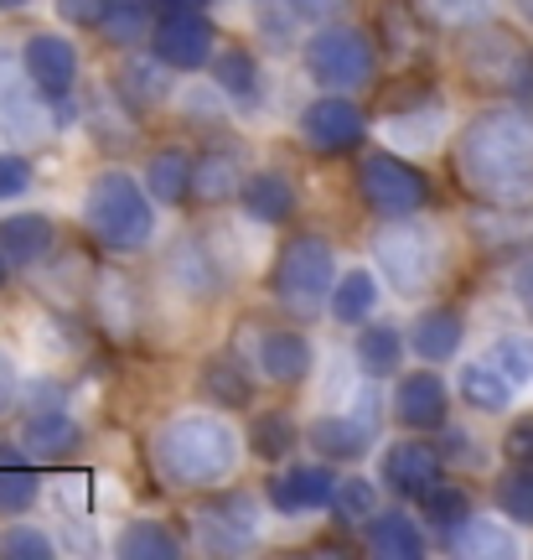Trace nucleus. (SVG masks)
Segmentation results:
<instances>
[{
	"label": "nucleus",
	"instance_id": "nucleus-33",
	"mask_svg": "<svg viewBox=\"0 0 533 560\" xmlns=\"http://www.w3.org/2000/svg\"><path fill=\"white\" fill-rule=\"evenodd\" d=\"M254 369H249V363L238 359L234 348H228V353H213V359L202 363V395H208V400L217 405V410H244V405L254 400Z\"/></svg>",
	"mask_w": 533,
	"mask_h": 560
},
{
	"label": "nucleus",
	"instance_id": "nucleus-40",
	"mask_svg": "<svg viewBox=\"0 0 533 560\" xmlns=\"http://www.w3.org/2000/svg\"><path fill=\"white\" fill-rule=\"evenodd\" d=\"M419 520H425V529L440 540V535H451L461 520H472V493L455 488V482H435L430 493L419 499Z\"/></svg>",
	"mask_w": 533,
	"mask_h": 560
},
{
	"label": "nucleus",
	"instance_id": "nucleus-49",
	"mask_svg": "<svg viewBox=\"0 0 533 560\" xmlns=\"http://www.w3.org/2000/svg\"><path fill=\"white\" fill-rule=\"evenodd\" d=\"M508 296H513V306L533 322V249L508 265Z\"/></svg>",
	"mask_w": 533,
	"mask_h": 560
},
{
	"label": "nucleus",
	"instance_id": "nucleus-17",
	"mask_svg": "<svg viewBox=\"0 0 533 560\" xmlns=\"http://www.w3.org/2000/svg\"><path fill=\"white\" fill-rule=\"evenodd\" d=\"M440 478H446V457H440V446H430V441L419 436V431H415V436L389 441V446H383L378 482H383L394 499L419 503Z\"/></svg>",
	"mask_w": 533,
	"mask_h": 560
},
{
	"label": "nucleus",
	"instance_id": "nucleus-14",
	"mask_svg": "<svg viewBox=\"0 0 533 560\" xmlns=\"http://www.w3.org/2000/svg\"><path fill=\"white\" fill-rule=\"evenodd\" d=\"M161 280H166V291L181 301V306H213L217 296H223V265H217V255L208 249L202 240H192V234H181V240H171L166 249H161Z\"/></svg>",
	"mask_w": 533,
	"mask_h": 560
},
{
	"label": "nucleus",
	"instance_id": "nucleus-51",
	"mask_svg": "<svg viewBox=\"0 0 533 560\" xmlns=\"http://www.w3.org/2000/svg\"><path fill=\"white\" fill-rule=\"evenodd\" d=\"M52 5H58V21H62V26H79V32H99L104 5H109V0H52Z\"/></svg>",
	"mask_w": 533,
	"mask_h": 560
},
{
	"label": "nucleus",
	"instance_id": "nucleus-8",
	"mask_svg": "<svg viewBox=\"0 0 533 560\" xmlns=\"http://www.w3.org/2000/svg\"><path fill=\"white\" fill-rule=\"evenodd\" d=\"M357 202L383 219H410V213H430L435 187L430 177L404 161V151H368L357 161Z\"/></svg>",
	"mask_w": 533,
	"mask_h": 560
},
{
	"label": "nucleus",
	"instance_id": "nucleus-25",
	"mask_svg": "<svg viewBox=\"0 0 533 560\" xmlns=\"http://www.w3.org/2000/svg\"><path fill=\"white\" fill-rule=\"evenodd\" d=\"M455 395H461V405L476 410V416H508L518 400V384L482 353V359L455 363Z\"/></svg>",
	"mask_w": 533,
	"mask_h": 560
},
{
	"label": "nucleus",
	"instance_id": "nucleus-7",
	"mask_svg": "<svg viewBox=\"0 0 533 560\" xmlns=\"http://www.w3.org/2000/svg\"><path fill=\"white\" fill-rule=\"evenodd\" d=\"M383 436V389L368 380L347 405H321V416L306 420V446L327 462H363Z\"/></svg>",
	"mask_w": 533,
	"mask_h": 560
},
{
	"label": "nucleus",
	"instance_id": "nucleus-3",
	"mask_svg": "<svg viewBox=\"0 0 533 560\" xmlns=\"http://www.w3.org/2000/svg\"><path fill=\"white\" fill-rule=\"evenodd\" d=\"M156 208L151 187L119 166H104L83 187V234L99 244L109 260H140L156 244Z\"/></svg>",
	"mask_w": 533,
	"mask_h": 560
},
{
	"label": "nucleus",
	"instance_id": "nucleus-15",
	"mask_svg": "<svg viewBox=\"0 0 533 560\" xmlns=\"http://www.w3.org/2000/svg\"><path fill=\"white\" fill-rule=\"evenodd\" d=\"M145 47H151L171 73H198L217 52V26L202 16V11H166Z\"/></svg>",
	"mask_w": 533,
	"mask_h": 560
},
{
	"label": "nucleus",
	"instance_id": "nucleus-44",
	"mask_svg": "<svg viewBox=\"0 0 533 560\" xmlns=\"http://www.w3.org/2000/svg\"><path fill=\"white\" fill-rule=\"evenodd\" d=\"M254 32L264 37V47L270 52H296L300 47V16L291 11V5H264L259 0V21H254Z\"/></svg>",
	"mask_w": 533,
	"mask_h": 560
},
{
	"label": "nucleus",
	"instance_id": "nucleus-30",
	"mask_svg": "<svg viewBox=\"0 0 533 560\" xmlns=\"http://www.w3.org/2000/svg\"><path fill=\"white\" fill-rule=\"evenodd\" d=\"M192 177H198V156L187 145H161V151H151L140 182L151 187V198L161 208H181V202L192 198Z\"/></svg>",
	"mask_w": 533,
	"mask_h": 560
},
{
	"label": "nucleus",
	"instance_id": "nucleus-46",
	"mask_svg": "<svg viewBox=\"0 0 533 560\" xmlns=\"http://www.w3.org/2000/svg\"><path fill=\"white\" fill-rule=\"evenodd\" d=\"M435 446H440L446 467H482V441H476L472 431H466V425H451V420H446V425H440V441H435Z\"/></svg>",
	"mask_w": 533,
	"mask_h": 560
},
{
	"label": "nucleus",
	"instance_id": "nucleus-38",
	"mask_svg": "<svg viewBox=\"0 0 533 560\" xmlns=\"http://www.w3.org/2000/svg\"><path fill=\"white\" fill-rule=\"evenodd\" d=\"M21 457H26L21 441L11 446V457H0V520H21L42 503V472L26 467Z\"/></svg>",
	"mask_w": 533,
	"mask_h": 560
},
{
	"label": "nucleus",
	"instance_id": "nucleus-19",
	"mask_svg": "<svg viewBox=\"0 0 533 560\" xmlns=\"http://www.w3.org/2000/svg\"><path fill=\"white\" fill-rule=\"evenodd\" d=\"M16 441L32 462L52 467V462H68L73 452H83V425L68 405H32L26 420H21Z\"/></svg>",
	"mask_w": 533,
	"mask_h": 560
},
{
	"label": "nucleus",
	"instance_id": "nucleus-39",
	"mask_svg": "<svg viewBox=\"0 0 533 560\" xmlns=\"http://www.w3.org/2000/svg\"><path fill=\"white\" fill-rule=\"evenodd\" d=\"M410 5L419 21H435L446 32H482L502 11V0H410Z\"/></svg>",
	"mask_w": 533,
	"mask_h": 560
},
{
	"label": "nucleus",
	"instance_id": "nucleus-27",
	"mask_svg": "<svg viewBox=\"0 0 533 560\" xmlns=\"http://www.w3.org/2000/svg\"><path fill=\"white\" fill-rule=\"evenodd\" d=\"M115 89H119V100H125V115H145V109H156V104H166L177 94V73L156 52L151 58H125Z\"/></svg>",
	"mask_w": 533,
	"mask_h": 560
},
{
	"label": "nucleus",
	"instance_id": "nucleus-6",
	"mask_svg": "<svg viewBox=\"0 0 533 560\" xmlns=\"http://www.w3.org/2000/svg\"><path fill=\"white\" fill-rule=\"evenodd\" d=\"M332 285H336V249L327 234L300 229V234H291V240L280 244L275 270H270V291H275V301L291 317L306 322V317H317V312H327Z\"/></svg>",
	"mask_w": 533,
	"mask_h": 560
},
{
	"label": "nucleus",
	"instance_id": "nucleus-56",
	"mask_svg": "<svg viewBox=\"0 0 533 560\" xmlns=\"http://www.w3.org/2000/svg\"><path fill=\"white\" fill-rule=\"evenodd\" d=\"M26 5H37V0H0V16H16V11H26Z\"/></svg>",
	"mask_w": 533,
	"mask_h": 560
},
{
	"label": "nucleus",
	"instance_id": "nucleus-20",
	"mask_svg": "<svg viewBox=\"0 0 533 560\" xmlns=\"http://www.w3.org/2000/svg\"><path fill=\"white\" fill-rule=\"evenodd\" d=\"M238 208H244V219L259 223V229H285V223L296 219L300 208V187L280 166H254L244 187H238Z\"/></svg>",
	"mask_w": 533,
	"mask_h": 560
},
{
	"label": "nucleus",
	"instance_id": "nucleus-42",
	"mask_svg": "<svg viewBox=\"0 0 533 560\" xmlns=\"http://www.w3.org/2000/svg\"><path fill=\"white\" fill-rule=\"evenodd\" d=\"M58 556V540L52 529H37V524L11 520L0 529V560H52Z\"/></svg>",
	"mask_w": 533,
	"mask_h": 560
},
{
	"label": "nucleus",
	"instance_id": "nucleus-24",
	"mask_svg": "<svg viewBox=\"0 0 533 560\" xmlns=\"http://www.w3.org/2000/svg\"><path fill=\"white\" fill-rule=\"evenodd\" d=\"M0 249L16 270H32L62 249V229L52 213H11V219H0Z\"/></svg>",
	"mask_w": 533,
	"mask_h": 560
},
{
	"label": "nucleus",
	"instance_id": "nucleus-55",
	"mask_svg": "<svg viewBox=\"0 0 533 560\" xmlns=\"http://www.w3.org/2000/svg\"><path fill=\"white\" fill-rule=\"evenodd\" d=\"M156 5H161V16H166V11H202L208 0H156Z\"/></svg>",
	"mask_w": 533,
	"mask_h": 560
},
{
	"label": "nucleus",
	"instance_id": "nucleus-4",
	"mask_svg": "<svg viewBox=\"0 0 533 560\" xmlns=\"http://www.w3.org/2000/svg\"><path fill=\"white\" fill-rule=\"evenodd\" d=\"M368 255H374V270L383 276V285L394 296L415 301L430 296L435 285L446 280V265H451V234L446 223L430 219V213H410V219H383L368 240Z\"/></svg>",
	"mask_w": 533,
	"mask_h": 560
},
{
	"label": "nucleus",
	"instance_id": "nucleus-54",
	"mask_svg": "<svg viewBox=\"0 0 533 560\" xmlns=\"http://www.w3.org/2000/svg\"><path fill=\"white\" fill-rule=\"evenodd\" d=\"M58 482H62V488H68L62 499L73 503V509H83V488H88V482H94V478H88V472H79V478H58Z\"/></svg>",
	"mask_w": 533,
	"mask_h": 560
},
{
	"label": "nucleus",
	"instance_id": "nucleus-48",
	"mask_svg": "<svg viewBox=\"0 0 533 560\" xmlns=\"http://www.w3.org/2000/svg\"><path fill=\"white\" fill-rule=\"evenodd\" d=\"M26 192H32V161L21 156V151H5L0 156V202L26 198Z\"/></svg>",
	"mask_w": 533,
	"mask_h": 560
},
{
	"label": "nucleus",
	"instance_id": "nucleus-29",
	"mask_svg": "<svg viewBox=\"0 0 533 560\" xmlns=\"http://www.w3.org/2000/svg\"><path fill=\"white\" fill-rule=\"evenodd\" d=\"M440 550L446 556H466V560H502V556H518V540L513 529L502 520H487V514H472V520H461L451 535H440Z\"/></svg>",
	"mask_w": 533,
	"mask_h": 560
},
{
	"label": "nucleus",
	"instance_id": "nucleus-47",
	"mask_svg": "<svg viewBox=\"0 0 533 560\" xmlns=\"http://www.w3.org/2000/svg\"><path fill=\"white\" fill-rule=\"evenodd\" d=\"M502 94L513 104H523V109H533V52L518 47V58L508 62V73H502Z\"/></svg>",
	"mask_w": 533,
	"mask_h": 560
},
{
	"label": "nucleus",
	"instance_id": "nucleus-23",
	"mask_svg": "<svg viewBox=\"0 0 533 560\" xmlns=\"http://www.w3.org/2000/svg\"><path fill=\"white\" fill-rule=\"evenodd\" d=\"M88 306H94V322L115 342H130L140 332V291L130 285L125 270H99L88 280Z\"/></svg>",
	"mask_w": 533,
	"mask_h": 560
},
{
	"label": "nucleus",
	"instance_id": "nucleus-57",
	"mask_svg": "<svg viewBox=\"0 0 533 560\" xmlns=\"http://www.w3.org/2000/svg\"><path fill=\"white\" fill-rule=\"evenodd\" d=\"M513 11H518V16H523V21H529V26H533V0H513Z\"/></svg>",
	"mask_w": 533,
	"mask_h": 560
},
{
	"label": "nucleus",
	"instance_id": "nucleus-18",
	"mask_svg": "<svg viewBox=\"0 0 533 560\" xmlns=\"http://www.w3.org/2000/svg\"><path fill=\"white\" fill-rule=\"evenodd\" d=\"M389 416L404 425V431H440L446 420H451V389L446 380L435 374V363L415 369V374H404L394 384V395H389Z\"/></svg>",
	"mask_w": 533,
	"mask_h": 560
},
{
	"label": "nucleus",
	"instance_id": "nucleus-10",
	"mask_svg": "<svg viewBox=\"0 0 533 560\" xmlns=\"http://www.w3.org/2000/svg\"><path fill=\"white\" fill-rule=\"evenodd\" d=\"M234 353L275 389H296V384L317 374V348L300 327H254V322H244Z\"/></svg>",
	"mask_w": 533,
	"mask_h": 560
},
{
	"label": "nucleus",
	"instance_id": "nucleus-11",
	"mask_svg": "<svg viewBox=\"0 0 533 560\" xmlns=\"http://www.w3.org/2000/svg\"><path fill=\"white\" fill-rule=\"evenodd\" d=\"M52 130H58L52 104L42 100V89L26 79L21 47L11 52V42H0V136L16 140V145H37Z\"/></svg>",
	"mask_w": 533,
	"mask_h": 560
},
{
	"label": "nucleus",
	"instance_id": "nucleus-22",
	"mask_svg": "<svg viewBox=\"0 0 533 560\" xmlns=\"http://www.w3.org/2000/svg\"><path fill=\"white\" fill-rule=\"evenodd\" d=\"M461 342H466V317H461V306H451V301L419 306L415 322H410V353L419 363H435V369L455 363Z\"/></svg>",
	"mask_w": 533,
	"mask_h": 560
},
{
	"label": "nucleus",
	"instance_id": "nucleus-35",
	"mask_svg": "<svg viewBox=\"0 0 533 560\" xmlns=\"http://www.w3.org/2000/svg\"><path fill=\"white\" fill-rule=\"evenodd\" d=\"M181 550H187V540L166 520H130L115 535V556L125 560H177Z\"/></svg>",
	"mask_w": 533,
	"mask_h": 560
},
{
	"label": "nucleus",
	"instance_id": "nucleus-58",
	"mask_svg": "<svg viewBox=\"0 0 533 560\" xmlns=\"http://www.w3.org/2000/svg\"><path fill=\"white\" fill-rule=\"evenodd\" d=\"M11 270H16V265L5 260V249H0V285H5V280H11Z\"/></svg>",
	"mask_w": 533,
	"mask_h": 560
},
{
	"label": "nucleus",
	"instance_id": "nucleus-9",
	"mask_svg": "<svg viewBox=\"0 0 533 560\" xmlns=\"http://www.w3.org/2000/svg\"><path fill=\"white\" fill-rule=\"evenodd\" d=\"M264 509L259 493H208L187 514V535L202 556H249L264 540Z\"/></svg>",
	"mask_w": 533,
	"mask_h": 560
},
{
	"label": "nucleus",
	"instance_id": "nucleus-32",
	"mask_svg": "<svg viewBox=\"0 0 533 560\" xmlns=\"http://www.w3.org/2000/svg\"><path fill=\"white\" fill-rule=\"evenodd\" d=\"M378 270H363V265H353V270H342L332 285V301H327V317L336 322V327H363V322L378 312V296H383V285H378Z\"/></svg>",
	"mask_w": 533,
	"mask_h": 560
},
{
	"label": "nucleus",
	"instance_id": "nucleus-31",
	"mask_svg": "<svg viewBox=\"0 0 533 560\" xmlns=\"http://www.w3.org/2000/svg\"><path fill=\"white\" fill-rule=\"evenodd\" d=\"M446 130V104L440 100H419L415 109H394V115H383V140L404 151V156H419V151H430L435 140Z\"/></svg>",
	"mask_w": 533,
	"mask_h": 560
},
{
	"label": "nucleus",
	"instance_id": "nucleus-5",
	"mask_svg": "<svg viewBox=\"0 0 533 560\" xmlns=\"http://www.w3.org/2000/svg\"><path fill=\"white\" fill-rule=\"evenodd\" d=\"M300 68L321 94H363L378 79V42L353 21H327L300 42Z\"/></svg>",
	"mask_w": 533,
	"mask_h": 560
},
{
	"label": "nucleus",
	"instance_id": "nucleus-53",
	"mask_svg": "<svg viewBox=\"0 0 533 560\" xmlns=\"http://www.w3.org/2000/svg\"><path fill=\"white\" fill-rule=\"evenodd\" d=\"M502 452L513 462H533V416H518L508 425V441H502Z\"/></svg>",
	"mask_w": 533,
	"mask_h": 560
},
{
	"label": "nucleus",
	"instance_id": "nucleus-12",
	"mask_svg": "<svg viewBox=\"0 0 533 560\" xmlns=\"http://www.w3.org/2000/svg\"><path fill=\"white\" fill-rule=\"evenodd\" d=\"M336 462L317 457V462H280L275 472H270V482H264V503L275 509L280 520H306V514H321V509H332L336 499Z\"/></svg>",
	"mask_w": 533,
	"mask_h": 560
},
{
	"label": "nucleus",
	"instance_id": "nucleus-21",
	"mask_svg": "<svg viewBox=\"0 0 533 560\" xmlns=\"http://www.w3.org/2000/svg\"><path fill=\"white\" fill-rule=\"evenodd\" d=\"M357 529H363V550L378 560H419L430 550V529L410 509H374Z\"/></svg>",
	"mask_w": 533,
	"mask_h": 560
},
{
	"label": "nucleus",
	"instance_id": "nucleus-2",
	"mask_svg": "<svg viewBox=\"0 0 533 560\" xmlns=\"http://www.w3.org/2000/svg\"><path fill=\"white\" fill-rule=\"evenodd\" d=\"M249 436L223 410H177L151 436V467L177 493H213L238 472Z\"/></svg>",
	"mask_w": 533,
	"mask_h": 560
},
{
	"label": "nucleus",
	"instance_id": "nucleus-26",
	"mask_svg": "<svg viewBox=\"0 0 533 560\" xmlns=\"http://www.w3.org/2000/svg\"><path fill=\"white\" fill-rule=\"evenodd\" d=\"M404 353H410V332H399L394 322H363L357 327V342H353V363L363 380H399L404 369Z\"/></svg>",
	"mask_w": 533,
	"mask_h": 560
},
{
	"label": "nucleus",
	"instance_id": "nucleus-45",
	"mask_svg": "<svg viewBox=\"0 0 533 560\" xmlns=\"http://www.w3.org/2000/svg\"><path fill=\"white\" fill-rule=\"evenodd\" d=\"M374 509H378V482H368V478H342V482H336L332 514L342 524H363Z\"/></svg>",
	"mask_w": 533,
	"mask_h": 560
},
{
	"label": "nucleus",
	"instance_id": "nucleus-43",
	"mask_svg": "<svg viewBox=\"0 0 533 560\" xmlns=\"http://www.w3.org/2000/svg\"><path fill=\"white\" fill-rule=\"evenodd\" d=\"M487 359H493L518 389L533 384V338L529 332H502V338H493L487 342Z\"/></svg>",
	"mask_w": 533,
	"mask_h": 560
},
{
	"label": "nucleus",
	"instance_id": "nucleus-28",
	"mask_svg": "<svg viewBox=\"0 0 533 560\" xmlns=\"http://www.w3.org/2000/svg\"><path fill=\"white\" fill-rule=\"evenodd\" d=\"M208 79L223 89V100L234 109H254L264 100V73H259V58L249 47H217L208 62Z\"/></svg>",
	"mask_w": 533,
	"mask_h": 560
},
{
	"label": "nucleus",
	"instance_id": "nucleus-52",
	"mask_svg": "<svg viewBox=\"0 0 533 560\" xmlns=\"http://www.w3.org/2000/svg\"><path fill=\"white\" fill-rule=\"evenodd\" d=\"M16 395H21V363H16V353L0 342V420L11 416Z\"/></svg>",
	"mask_w": 533,
	"mask_h": 560
},
{
	"label": "nucleus",
	"instance_id": "nucleus-13",
	"mask_svg": "<svg viewBox=\"0 0 533 560\" xmlns=\"http://www.w3.org/2000/svg\"><path fill=\"white\" fill-rule=\"evenodd\" d=\"M296 136L317 156H342V151H357L368 140V115H363L357 94H317L296 115Z\"/></svg>",
	"mask_w": 533,
	"mask_h": 560
},
{
	"label": "nucleus",
	"instance_id": "nucleus-36",
	"mask_svg": "<svg viewBox=\"0 0 533 560\" xmlns=\"http://www.w3.org/2000/svg\"><path fill=\"white\" fill-rule=\"evenodd\" d=\"M244 166H238L234 151H202L198 156V177H192V198L202 208H217V202H238V187H244Z\"/></svg>",
	"mask_w": 533,
	"mask_h": 560
},
{
	"label": "nucleus",
	"instance_id": "nucleus-16",
	"mask_svg": "<svg viewBox=\"0 0 533 560\" xmlns=\"http://www.w3.org/2000/svg\"><path fill=\"white\" fill-rule=\"evenodd\" d=\"M21 62H26V79L37 83L47 104H62L79 94V68H83L79 47L62 32H52V26H42V32L21 42Z\"/></svg>",
	"mask_w": 533,
	"mask_h": 560
},
{
	"label": "nucleus",
	"instance_id": "nucleus-37",
	"mask_svg": "<svg viewBox=\"0 0 533 560\" xmlns=\"http://www.w3.org/2000/svg\"><path fill=\"white\" fill-rule=\"evenodd\" d=\"M300 441H306V425H300L291 410H259L254 425H249V452H254L259 462H291V452H296Z\"/></svg>",
	"mask_w": 533,
	"mask_h": 560
},
{
	"label": "nucleus",
	"instance_id": "nucleus-34",
	"mask_svg": "<svg viewBox=\"0 0 533 560\" xmlns=\"http://www.w3.org/2000/svg\"><path fill=\"white\" fill-rule=\"evenodd\" d=\"M156 21H161L156 0H109V5H104V21H99V37L109 42V47H119V52H130L140 42H151Z\"/></svg>",
	"mask_w": 533,
	"mask_h": 560
},
{
	"label": "nucleus",
	"instance_id": "nucleus-50",
	"mask_svg": "<svg viewBox=\"0 0 533 560\" xmlns=\"http://www.w3.org/2000/svg\"><path fill=\"white\" fill-rule=\"evenodd\" d=\"M285 5H291L306 26H327V21H347V11H353L357 0H285Z\"/></svg>",
	"mask_w": 533,
	"mask_h": 560
},
{
	"label": "nucleus",
	"instance_id": "nucleus-41",
	"mask_svg": "<svg viewBox=\"0 0 533 560\" xmlns=\"http://www.w3.org/2000/svg\"><path fill=\"white\" fill-rule=\"evenodd\" d=\"M493 499H497V509H502V520H508V524H523V529H533V462H518V467H508V472L497 478Z\"/></svg>",
	"mask_w": 533,
	"mask_h": 560
},
{
	"label": "nucleus",
	"instance_id": "nucleus-1",
	"mask_svg": "<svg viewBox=\"0 0 533 560\" xmlns=\"http://www.w3.org/2000/svg\"><path fill=\"white\" fill-rule=\"evenodd\" d=\"M451 172L461 192L482 208L497 213L533 208V109L508 100L472 115L451 140Z\"/></svg>",
	"mask_w": 533,
	"mask_h": 560
}]
</instances>
